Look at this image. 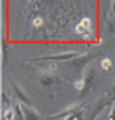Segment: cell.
Returning a JSON list of instances; mask_svg holds the SVG:
<instances>
[{
  "mask_svg": "<svg viewBox=\"0 0 115 120\" xmlns=\"http://www.w3.org/2000/svg\"><path fill=\"white\" fill-rule=\"evenodd\" d=\"M82 78H84V89L79 92V98L84 99L89 92L92 90V85H94V80H96V68L92 64H89L87 68L82 71Z\"/></svg>",
  "mask_w": 115,
  "mask_h": 120,
  "instance_id": "cell-1",
  "label": "cell"
},
{
  "mask_svg": "<svg viewBox=\"0 0 115 120\" xmlns=\"http://www.w3.org/2000/svg\"><path fill=\"white\" fill-rule=\"evenodd\" d=\"M38 82L42 87H52V85H59L63 84V78H61L58 73L51 71V70H40L38 71Z\"/></svg>",
  "mask_w": 115,
  "mask_h": 120,
  "instance_id": "cell-2",
  "label": "cell"
},
{
  "mask_svg": "<svg viewBox=\"0 0 115 120\" xmlns=\"http://www.w3.org/2000/svg\"><path fill=\"white\" fill-rule=\"evenodd\" d=\"M80 51H66V52H58V54H49L42 57H35L33 61H51V63H58V61H72L77 56H80Z\"/></svg>",
  "mask_w": 115,
  "mask_h": 120,
  "instance_id": "cell-3",
  "label": "cell"
},
{
  "mask_svg": "<svg viewBox=\"0 0 115 120\" xmlns=\"http://www.w3.org/2000/svg\"><path fill=\"white\" fill-rule=\"evenodd\" d=\"M94 57H96L94 52H84V54L77 56L75 59H72V61H70V64H72L77 71L82 73V71H84V68H87V66H89V61L94 59Z\"/></svg>",
  "mask_w": 115,
  "mask_h": 120,
  "instance_id": "cell-4",
  "label": "cell"
},
{
  "mask_svg": "<svg viewBox=\"0 0 115 120\" xmlns=\"http://www.w3.org/2000/svg\"><path fill=\"white\" fill-rule=\"evenodd\" d=\"M11 87H12V92H14V96H16V99H18L19 103H23V105H31L30 96H28L26 90H24L16 80H11Z\"/></svg>",
  "mask_w": 115,
  "mask_h": 120,
  "instance_id": "cell-5",
  "label": "cell"
},
{
  "mask_svg": "<svg viewBox=\"0 0 115 120\" xmlns=\"http://www.w3.org/2000/svg\"><path fill=\"white\" fill-rule=\"evenodd\" d=\"M75 31L79 33V35L85 37V38H94L92 37V28H91V19L89 18L80 19V23L75 26Z\"/></svg>",
  "mask_w": 115,
  "mask_h": 120,
  "instance_id": "cell-6",
  "label": "cell"
},
{
  "mask_svg": "<svg viewBox=\"0 0 115 120\" xmlns=\"http://www.w3.org/2000/svg\"><path fill=\"white\" fill-rule=\"evenodd\" d=\"M79 108H82V105L80 103H75V105H72V106H68V108H65V110H61L59 113H56V115H49V120H59V118H66L68 115H72L73 111H77Z\"/></svg>",
  "mask_w": 115,
  "mask_h": 120,
  "instance_id": "cell-7",
  "label": "cell"
},
{
  "mask_svg": "<svg viewBox=\"0 0 115 120\" xmlns=\"http://www.w3.org/2000/svg\"><path fill=\"white\" fill-rule=\"evenodd\" d=\"M23 115H24V120H42L40 113L30 105H23Z\"/></svg>",
  "mask_w": 115,
  "mask_h": 120,
  "instance_id": "cell-8",
  "label": "cell"
},
{
  "mask_svg": "<svg viewBox=\"0 0 115 120\" xmlns=\"http://www.w3.org/2000/svg\"><path fill=\"white\" fill-rule=\"evenodd\" d=\"M16 111H14V106H9V108H5L2 111V118L0 120H16Z\"/></svg>",
  "mask_w": 115,
  "mask_h": 120,
  "instance_id": "cell-9",
  "label": "cell"
},
{
  "mask_svg": "<svg viewBox=\"0 0 115 120\" xmlns=\"http://www.w3.org/2000/svg\"><path fill=\"white\" fill-rule=\"evenodd\" d=\"M65 120H84V108H79L77 111H73V113L68 115Z\"/></svg>",
  "mask_w": 115,
  "mask_h": 120,
  "instance_id": "cell-10",
  "label": "cell"
},
{
  "mask_svg": "<svg viewBox=\"0 0 115 120\" xmlns=\"http://www.w3.org/2000/svg\"><path fill=\"white\" fill-rule=\"evenodd\" d=\"M101 68H103L105 71H110V70L113 68L112 59H110V57H103V59H101Z\"/></svg>",
  "mask_w": 115,
  "mask_h": 120,
  "instance_id": "cell-11",
  "label": "cell"
},
{
  "mask_svg": "<svg viewBox=\"0 0 115 120\" xmlns=\"http://www.w3.org/2000/svg\"><path fill=\"white\" fill-rule=\"evenodd\" d=\"M2 103H4V105H14V103H12V99H9V96H7V90L5 89H4L2 90Z\"/></svg>",
  "mask_w": 115,
  "mask_h": 120,
  "instance_id": "cell-12",
  "label": "cell"
},
{
  "mask_svg": "<svg viewBox=\"0 0 115 120\" xmlns=\"http://www.w3.org/2000/svg\"><path fill=\"white\" fill-rule=\"evenodd\" d=\"M75 87L79 89V92H80L82 89H84V78H82V77L79 78V80H75Z\"/></svg>",
  "mask_w": 115,
  "mask_h": 120,
  "instance_id": "cell-13",
  "label": "cell"
},
{
  "mask_svg": "<svg viewBox=\"0 0 115 120\" xmlns=\"http://www.w3.org/2000/svg\"><path fill=\"white\" fill-rule=\"evenodd\" d=\"M42 18H38V16H37V18L33 19V28H35V30H37V28H40V26H42Z\"/></svg>",
  "mask_w": 115,
  "mask_h": 120,
  "instance_id": "cell-14",
  "label": "cell"
},
{
  "mask_svg": "<svg viewBox=\"0 0 115 120\" xmlns=\"http://www.w3.org/2000/svg\"><path fill=\"white\" fill-rule=\"evenodd\" d=\"M5 59H7V45L4 42V45H2V61L4 63H5Z\"/></svg>",
  "mask_w": 115,
  "mask_h": 120,
  "instance_id": "cell-15",
  "label": "cell"
},
{
  "mask_svg": "<svg viewBox=\"0 0 115 120\" xmlns=\"http://www.w3.org/2000/svg\"><path fill=\"white\" fill-rule=\"evenodd\" d=\"M112 2V9H110V18H115V0H110Z\"/></svg>",
  "mask_w": 115,
  "mask_h": 120,
  "instance_id": "cell-16",
  "label": "cell"
}]
</instances>
